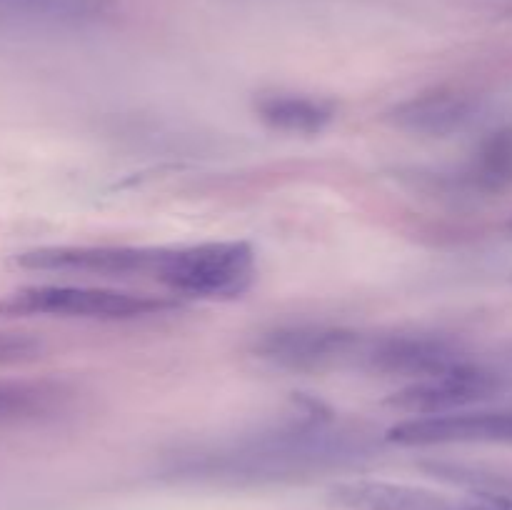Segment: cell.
<instances>
[{
    "instance_id": "cell-1",
    "label": "cell",
    "mask_w": 512,
    "mask_h": 510,
    "mask_svg": "<svg viewBox=\"0 0 512 510\" xmlns=\"http://www.w3.org/2000/svg\"><path fill=\"white\" fill-rule=\"evenodd\" d=\"M368 453L370 443L360 430L310 413L180 453L173 473L228 483H265L338 468Z\"/></svg>"
},
{
    "instance_id": "cell-2",
    "label": "cell",
    "mask_w": 512,
    "mask_h": 510,
    "mask_svg": "<svg viewBox=\"0 0 512 510\" xmlns=\"http://www.w3.org/2000/svg\"><path fill=\"white\" fill-rule=\"evenodd\" d=\"M183 308L175 295L133 293L95 285H25L0 295V320L63 318V320H140Z\"/></svg>"
},
{
    "instance_id": "cell-3",
    "label": "cell",
    "mask_w": 512,
    "mask_h": 510,
    "mask_svg": "<svg viewBox=\"0 0 512 510\" xmlns=\"http://www.w3.org/2000/svg\"><path fill=\"white\" fill-rule=\"evenodd\" d=\"M258 275V258L245 240L163 248L155 280L175 298L233 300L248 293Z\"/></svg>"
},
{
    "instance_id": "cell-4",
    "label": "cell",
    "mask_w": 512,
    "mask_h": 510,
    "mask_svg": "<svg viewBox=\"0 0 512 510\" xmlns=\"http://www.w3.org/2000/svg\"><path fill=\"white\" fill-rule=\"evenodd\" d=\"M368 333L345 325L290 323L263 330L250 350L258 360L293 373L358 370Z\"/></svg>"
},
{
    "instance_id": "cell-5",
    "label": "cell",
    "mask_w": 512,
    "mask_h": 510,
    "mask_svg": "<svg viewBox=\"0 0 512 510\" xmlns=\"http://www.w3.org/2000/svg\"><path fill=\"white\" fill-rule=\"evenodd\" d=\"M512 390V373L493 360L465 355L458 365L433 378L415 380L385 403L413 415H440L490 403Z\"/></svg>"
},
{
    "instance_id": "cell-6",
    "label": "cell",
    "mask_w": 512,
    "mask_h": 510,
    "mask_svg": "<svg viewBox=\"0 0 512 510\" xmlns=\"http://www.w3.org/2000/svg\"><path fill=\"white\" fill-rule=\"evenodd\" d=\"M160 258L163 248H145V245H40L15 255V265L35 273L155 280Z\"/></svg>"
},
{
    "instance_id": "cell-7",
    "label": "cell",
    "mask_w": 512,
    "mask_h": 510,
    "mask_svg": "<svg viewBox=\"0 0 512 510\" xmlns=\"http://www.w3.org/2000/svg\"><path fill=\"white\" fill-rule=\"evenodd\" d=\"M463 345L433 333H375L365 338L358 370L383 378L415 380L445 373L465 358Z\"/></svg>"
},
{
    "instance_id": "cell-8",
    "label": "cell",
    "mask_w": 512,
    "mask_h": 510,
    "mask_svg": "<svg viewBox=\"0 0 512 510\" xmlns=\"http://www.w3.org/2000/svg\"><path fill=\"white\" fill-rule=\"evenodd\" d=\"M385 440L403 448L512 445V408H465L440 415H415L385 430Z\"/></svg>"
},
{
    "instance_id": "cell-9",
    "label": "cell",
    "mask_w": 512,
    "mask_h": 510,
    "mask_svg": "<svg viewBox=\"0 0 512 510\" xmlns=\"http://www.w3.org/2000/svg\"><path fill=\"white\" fill-rule=\"evenodd\" d=\"M480 105L470 93L455 88H433L400 100L385 113L393 128L423 138H448L468 128Z\"/></svg>"
},
{
    "instance_id": "cell-10",
    "label": "cell",
    "mask_w": 512,
    "mask_h": 510,
    "mask_svg": "<svg viewBox=\"0 0 512 510\" xmlns=\"http://www.w3.org/2000/svg\"><path fill=\"white\" fill-rule=\"evenodd\" d=\"M328 498L340 510H463V498L393 480H343Z\"/></svg>"
},
{
    "instance_id": "cell-11",
    "label": "cell",
    "mask_w": 512,
    "mask_h": 510,
    "mask_svg": "<svg viewBox=\"0 0 512 510\" xmlns=\"http://www.w3.org/2000/svg\"><path fill=\"white\" fill-rule=\"evenodd\" d=\"M450 188L470 195H498L512 188V123L490 130L460 170L448 178Z\"/></svg>"
},
{
    "instance_id": "cell-12",
    "label": "cell",
    "mask_w": 512,
    "mask_h": 510,
    "mask_svg": "<svg viewBox=\"0 0 512 510\" xmlns=\"http://www.w3.org/2000/svg\"><path fill=\"white\" fill-rule=\"evenodd\" d=\"M113 0H0V23L18 28H85L108 18Z\"/></svg>"
},
{
    "instance_id": "cell-13",
    "label": "cell",
    "mask_w": 512,
    "mask_h": 510,
    "mask_svg": "<svg viewBox=\"0 0 512 510\" xmlns=\"http://www.w3.org/2000/svg\"><path fill=\"white\" fill-rule=\"evenodd\" d=\"M253 110L268 128L290 135H318L335 120V103L323 95L310 93H260Z\"/></svg>"
},
{
    "instance_id": "cell-14",
    "label": "cell",
    "mask_w": 512,
    "mask_h": 510,
    "mask_svg": "<svg viewBox=\"0 0 512 510\" xmlns=\"http://www.w3.org/2000/svg\"><path fill=\"white\" fill-rule=\"evenodd\" d=\"M73 390L55 380H0V425L38 423L63 413Z\"/></svg>"
},
{
    "instance_id": "cell-15",
    "label": "cell",
    "mask_w": 512,
    "mask_h": 510,
    "mask_svg": "<svg viewBox=\"0 0 512 510\" xmlns=\"http://www.w3.org/2000/svg\"><path fill=\"white\" fill-rule=\"evenodd\" d=\"M40 353H43V343L35 335L0 328V368L30 363V360L40 358Z\"/></svg>"
},
{
    "instance_id": "cell-16",
    "label": "cell",
    "mask_w": 512,
    "mask_h": 510,
    "mask_svg": "<svg viewBox=\"0 0 512 510\" xmlns=\"http://www.w3.org/2000/svg\"><path fill=\"white\" fill-rule=\"evenodd\" d=\"M463 510H512V495L475 490L473 495L463 498Z\"/></svg>"
},
{
    "instance_id": "cell-17",
    "label": "cell",
    "mask_w": 512,
    "mask_h": 510,
    "mask_svg": "<svg viewBox=\"0 0 512 510\" xmlns=\"http://www.w3.org/2000/svg\"><path fill=\"white\" fill-rule=\"evenodd\" d=\"M498 363H500V365H503V368H505V370H510V373H512V350H510V353H508V355H505V358H503V360H498Z\"/></svg>"
}]
</instances>
